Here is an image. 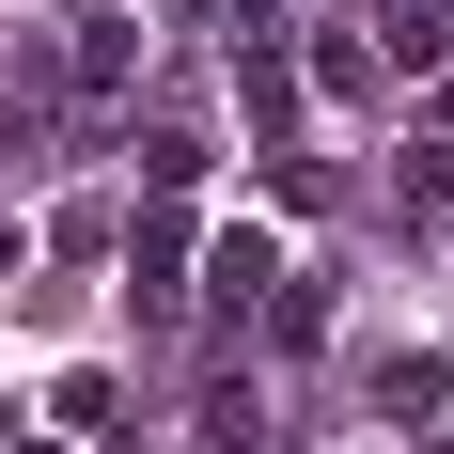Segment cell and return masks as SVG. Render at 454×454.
Instances as JSON below:
<instances>
[{"mask_svg":"<svg viewBox=\"0 0 454 454\" xmlns=\"http://www.w3.org/2000/svg\"><path fill=\"white\" fill-rule=\"evenodd\" d=\"M235 110H251V126H267V157H298V63H282L267 32L235 47Z\"/></svg>","mask_w":454,"mask_h":454,"instance_id":"obj_2","label":"cell"},{"mask_svg":"<svg viewBox=\"0 0 454 454\" xmlns=\"http://www.w3.org/2000/svg\"><path fill=\"white\" fill-rule=\"evenodd\" d=\"M47 454H63V439H47Z\"/></svg>","mask_w":454,"mask_h":454,"instance_id":"obj_7","label":"cell"},{"mask_svg":"<svg viewBox=\"0 0 454 454\" xmlns=\"http://www.w3.org/2000/svg\"><path fill=\"white\" fill-rule=\"evenodd\" d=\"M376 16H392V63L408 79H454V0H376Z\"/></svg>","mask_w":454,"mask_h":454,"instance_id":"obj_3","label":"cell"},{"mask_svg":"<svg viewBox=\"0 0 454 454\" xmlns=\"http://www.w3.org/2000/svg\"><path fill=\"white\" fill-rule=\"evenodd\" d=\"M126 63H141V47H126V16H79V47H63V94H126Z\"/></svg>","mask_w":454,"mask_h":454,"instance_id":"obj_4","label":"cell"},{"mask_svg":"<svg viewBox=\"0 0 454 454\" xmlns=\"http://www.w3.org/2000/svg\"><path fill=\"white\" fill-rule=\"evenodd\" d=\"M141 188H204V141H188V126H141Z\"/></svg>","mask_w":454,"mask_h":454,"instance_id":"obj_6","label":"cell"},{"mask_svg":"<svg viewBox=\"0 0 454 454\" xmlns=\"http://www.w3.org/2000/svg\"><path fill=\"white\" fill-rule=\"evenodd\" d=\"M126 298H141V329L188 314V188H157V204H141V235H126Z\"/></svg>","mask_w":454,"mask_h":454,"instance_id":"obj_1","label":"cell"},{"mask_svg":"<svg viewBox=\"0 0 454 454\" xmlns=\"http://www.w3.org/2000/svg\"><path fill=\"white\" fill-rule=\"evenodd\" d=\"M204 282H220V314H267V282H282V251H267V235H220V267H204Z\"/></svg>","mask_w":454,"mask_h":454,"instance_id":"obj_5","label":"cell"}]
</instances>
